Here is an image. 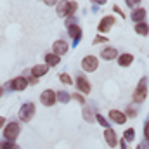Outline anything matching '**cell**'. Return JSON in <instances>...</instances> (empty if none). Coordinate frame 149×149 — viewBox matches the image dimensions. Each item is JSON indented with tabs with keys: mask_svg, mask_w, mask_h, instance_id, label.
I'll return each instance as SVG.
<instances>
[{
	"mask_svg": "<svg viewBox=\"0 0 149 149\" xmlns=\"http://www.w3.org/2000/svg\"><path fill=\"white\" fill-rule=\"evenodd\" d=\"M68 33H70V37H71V38L78 40V38L81 37V28H80L76 23H71V24L68 26Z\"/></svg>",
	"mask_w": 149,
	"mask_h": 149,
	"instance_id": "obj_16",
	"label": "cell"
},
{
	"mask_svg": "<svg viewBox=\"0 0 149 149\" xmlns=\"http://www.w3.org/2000/svg\"><path fill=\"white\" fill-rule=\"evenodd\" d=\"M95 120H97L101 125H104V127L108 128V121H106V118H104V116H101V114H95Z\"/></svg>",
	"mask_w": 149,
	"mask_h": 149,
	"instance_id": "obj_25",
	"label": "cell"
},
{
	"mask_svg": "<svg viewBox=\"0 0 149 149\" xmlns=\"http://www.w3.org/2000/svg\"><path fill=\"white\" fill-rule=\"evenodd\" d=\"M61 63V57L56 54H45V64L47 66H57Z\"/></svg>",
	"mask_w": 149,
	"mask_h": 149,
	"instance_id": "obj_18",
	"label": "cell"
},
{
	"mask_svg": "<svg viewBox=\"0 0 149 149\" xmlns=\"http://www.w3.org/2000/svg\"><path fill=\"white\" fill-rule=\"evenodd\" d=\"M33 114H35V104H33V102H26V104H23V108L19 109V120L30 121V120L33 118Z\"/></svg>",
	"mask_w": 149,
	"mask_h": 149,
	"instance_id": "obj_5",
	"label": "cell"
},
{
	"mask_svg": "<svg viewBox=\"0 0 149 149\" xmlns=\"http://www.w3.org/2000/svg\"><path fill=\"white\" fill-rule=\"evenodd\" d=\"M104 42H108V38L106 37H95L94 38V45H97V43H104Z\"/></svg>",
	"mask_w": 149,
	"mask_h": 149,
	"instance_id": "obj_26",
	"label": "cell"
},
{
	"mask_svg": "<svg viewBox=\"0 0 149 149\" xmlns=\"http://www.w3.org/2000/svg\"><path fill=\"white\" fill-rule=\"evenodd\" d=\"M127 5H128V7H135V5H137V2H127Z\"/></svg>",
	"mask_w": 149,
	"mask_h": 149,
	"instance_id": "obj_30",
	"label": "cell"
},
{
	"mask_svg": "<svg viewBox=\"0 0 149 149\" xmlns=\"http://www.w3.org/2000/svg\"><path fill=\"white\" fill-rule=\"evenodd\" d=\"M47 71H49V66L47 64H37V66H33L31 74H33V78H40V76L47 74Z\"/></svg>",
	"mask_w": 149,
	"mask_h": 149,
	"instance_id": "obj_14",
	"label": "cell"
},
{
	"mask_svg": "<svg viewBox=\"0 0 149 149\" xmlns=\"http://www.w3.org/2000/svg\"><path fill=\"white\" fill-rule=\"evenodd\" d=\"M97 66H99V59H97L95 56H85V57L81 59V68H83L87 73L95 71Z\"/></svg>",
	"mask_w": 149,
	"mask_h": 149,
	"instance_id": "obj_4",
	"label": "cell"
},
{
	"mask_svg": "<svg viewBox=\"0 0 149 149\" xmlns=\"http://www.w3.org/2000/svg\"><path fill=\"white\" fill-rule=\"evenodd\" d=\"M135 31H137L141 37H148L149 28H148V24H146V23H137V24H135Z\"/></svg>",
	"mask_w": 149,
	"mask_h": 149,
	"instance_id": "obj_19",
	"label": "cell"
},
{
	"mask_svg": "<svg viewBox=\"0 0 149 149\" xmlns=\"http://www.w3.org/2000/svg\"><path fill=\"white\" fill-rule=\"evenodd\" d=\"M19 125L16 123V121H12V123H9L5 128H3V137H5V141L7 142H12V141H16L17 139V135H19Z\"/></svg>",
	"mask_w": 149,
	"mask_h": 149,
	"instance_id": "obj_3",
	"label": "cell"
},
{
	"mask_svg": "<svg viewBox=\"0 0 149 149\" xmlns=\"http://www.w3.org/2000/svg\"><path fill=\"white\" fill-rule=\"evenodd\" d=\"M128 114H130V116H135V109H134V108H132V109H128Z\"/></svg>",
	"mask_w": 149,
	"mask_h": 149,
	"instance_id": "obj_31",
	"label": "cell"
},
{
	"mask_svg": "<svg viewBox=\"0 0 149 149\" xmlns=\"http://www.w3.org/2000/svg\"><path fill=\"white\" fill-rule=\"evenodd\" d=\"M116 23V19H114V16H104L102 19H101V23H99V31L101 33H108L109 30L113 28V24Z\"/></svg>",
	"mask_w": 149,
	"mask_h": 149,
	"instance_id": "obj_8",
	"label": "cell"
},
{
	"mask_svg": "<svg viewBox=\"0 0 149 149\" xmlns=\"http://www.w3.org/2000/svg\"><path fill=\"white\" fill-rule=\"evenodd\" d=\"M76 87H78V90L81 92V94H90V83H88V80L85 78V76H76Z\"/></svg>",
	"mask_w": 149,
	"mask_h": 149,
	"instance_id": "obj_9",
	"label": "cell"
},
{
	"mask_svg": "<svg viewBox=\"0 0 149 149\" xmlns=\"http://www.w3.org/2000/svg\"><path fill=\"white\" fill-rule=\"evenodd\" d=\"M104 139H106V142H108V146H109V148H114V146L118 144L116 132L111 130V128H106V130H104Z\"/></svg>",
	"mask_w": 149,
	"mask_h": 149,
	"instance_id": "obj_11",
	"label": "cell"
},
{
	"mask_svg": "<svg viewBox=\"0 0 149 149\" xmlns=\"http://www.w3.org/2000/svg\"><path fill=\"white\" fill-rule=\"evenodd\" d=\"M73 99H76V101H78V102H81V104H85V99H83L81 95H78V94H74Z\"/></svg>",
	"mask_w": 149,
	"mask_h": 149,
	"instance_id": "obj_27",
	"label": "cell"
},
{
	"mask_svg": "<svg viewBox=\"0 0 149 149\" xmlns=\"http://www.w3.org/2000/svg\"><path fill=\"white\" fill-rule=\"evenodd\" d=\"M134 137H135V130H134V128L125 130V134H123V141H125V142H132Z\"/></svg>",
	"mask_w": 149,
	"mask_h": 149,
	"instance_id": "obj_20",
	"label": "cell"
},
{
	"mask_svg": "<svg viewBox=\"0 0 149 149\" xmlns=\"http://www.w3.org/2000/svg\"><path fill=\"white\" fill-rule=\"evenodd\" d=\"M56 101H61V102H68V101H70V95H68L64 90H61V92H57V94H56Z\"/></svg>",
	"mask_w": 149,
	"mask_h": 149,
	"instance_id": "obj_22",
	"label": "cell"
},
{
	"mask_svg": "<svg viewBox=\"0 0 149 149\" xmlns=\"http://www.w3.org/2000/svg\"><path fill=\"white\" fill-rule=\"evenodd\" d=\"M132 21H135V23H144V17H146V9H135L134 12H132Z\"/></svg>",
	"mask_w": 149,
	"mask_h": 149,
	"instance_id": "obj_17",
	"label": "cell"
},
{
	"mask_svg": "<svg viewBox=\"0 0 149 149\" xmlns=\"http://www.w3.org/2000/svg\"><path fill=\"white\" fill-rule=\"evenodd\" d=\"M132 63H134V56H132V54H121V56H118V64H120V66L127 68V66H130Z\"/></svg>",
	"mask_w": 149,
	"mask_h": 149,
	"instance_id": "obj_15",
	"label": "cell"
},
{
	"mask_svg": "<svg viewBox=\"0 0 149 149\" xmlns=\"http://www.w3.org/2000/svg\"><path fill=\"white\" fill-rule=\"evenodd\" d=\"M9 85H10V88H12V90H16V92H21V90H24V88L28 87V78H24V76L12 78Z\"/></svg>",
	"mask_w": 149,
	"mask_h": 149,
	"instance_id": "obj_7",
	"label": "cell"
},
{
	"mask_svg": "<svg viewBox=\"0 0 149 149\" xmlns=\"http://www.w3.org/2000/svg\"><path fill=\"white\" fill-rule=\"evenodd\" d=\"M59 80H61V81H63L64 85H71V83H73L71 76H70L68 73H61V74H59Z\"/></svg>",
	"mask_w": 149,
	"mask_h": 149,
	"instance_id": "obj_23",
	"label": "cell"
},
{
	"mask_svg": "<svg viewBox=\"0 0 149 149\" xmlns=\"http://www.w3.org/2000/svg\"><path fill=\"white\" fill-rule=\"evenodd\" d=\"M109 118H111L114 123H118V125H123V123L127 121V116H125V113L118 111V109H111V111H109Z\"/></svg>",
	"mask_w": 149,
	"mask_h": 149,
	"instance_id": "obj_12",
	"label": "cell"
},
{
	"mask_svg": "<svg viewBox=\"0 0 149 149\" xmlns=\"http://www.w3.org/2000/svg\"><path fill=\"white\" fill-rule=\"evenodd\" d=\"M83 118H85L88 123H92V121L95 120V116H94V111H92V109H88V108H85V109H83Z\"/></svg>",
	"mask_w": 149,
	"mask_h": 149,
	"instance_id": "obj_21",
	"label": "cell"
},
{
	"mask_svg": "<svg viewBox=\"0 0 149 149\" xmlns=\"http://www.w3.org/2000/svg\"><path fill=\"white\" fill-rule=\"evenodd\" d=\"M0 149H19V148L12 142H0Z\"/></svg>",
	"mask_w": 149,
	"mask_h": 149,
	"instance_id": "obj_24",
	"label": "cell"
},
{
	"mask_svg": "<svg viewBox=\"0 0 149 149\" xmlns=\"http://www.w3.org/2000/svg\"><path fill=\"white\" fill-rule=\"evenodd\" d=\"M5 125V118L3 116H0V130H2V127Z\"/></svg>",
	"mask_w": 149,
	"mask_h": 149,
	"instance_id": "obj_29",
	"label": "cell"
},
{
	"mask_svg": "<svg viewBox=\"0 0 149 149\" xmlns=\"http://www.w3.org/2000/svg\"><path fill=\"white\" fill-rule=\"evenodd\" d=\"M146 97H148V78L144 76V78L141 80V83L137 85V88H135V94H134V102L141 104V102H144V101H146Z\"/></svg>",
	"mask_w": 149,
	"mask_h": 149,
	"instance_id": "obj_1",
	"label": "cell"
},
{
	"mask_svg": "<svg viewBox=\"0 0 149 149\" xmlns=\"http://www.w3.org/2000/svg\"><path fill=\"white\" fill-rule=\"evenodd\" d=\"M149 130H148V121H146V123H144V135H146V139H148L149 137V134H148Z\"/></svg>",
	"mask_w": 149,
	"mask_h": 149,
	"instance_id": "obj_28",
	"label": "cell"
},
{
	"mask_svg": "<svg viewBox=\"0 0 149 149\" xmlns=\"http://www.w3.org/2000/svg\"><path fill=\"white\" fill-rule=\"evenodd\" d=\"M0 97H2V87H0Z\"/></svg>",
	"mask_w": 149,
	"mask_h": 149,
	"instance_id": "obj_32",
	"label": "cell"
},
{
	"mask_svg": "<svg viewBox=\"0 0 149 149\" xmlns=\"http://www.w3.org/2000/svg\"><path fill=\"white\" fill-rule=\"evenodd\" d=\"M76 9H78V3L76 2H63V3L57 5V16H61V17L71 16V14L76 12Z\"/></svg>",
	"mask_w": 149,
	"mask_h": 149,
	"instance_id": "obj_2",
	"label": "cell"
},
{
	"mask_svg": "<svg viewBox=\"0 0 149 149\" xmlns=\"http://www.w3.org/2000/svg\"><path fill=\"white\" fill-rule=\"evenodd\" d=\"M40 102H42L43 106H47V108L54 106V104H56V92L50 90V88L43 90V92L40 94Z\"/></svg>",
	"mask_w": 149,
	"mask_h": 149,
	"instance_id": "obj_6",
	"label": "cell"
},
{
	"mask_svg": "<svg viewBox=\"0 0 149 149\" xmlns=\"http://www.w3.org/2000/svg\"><path fill=\"white\" fill-rule=\"evenodd\" d=\"M101 57H102L104 61H113V59L118 57V50H116L114 47H106V49L101 52Z\"/></svg>",
	"mask_w": 149,
	"mask_h": 149,
	"instance_id": "obj_13",
	"label": "cell"
},
{
	"mask_svg": "<svg viewBox=\"0 0 149 149\" xmlns=\"http://www.w3.org/2000/svg\"><path fill=\"white\" fill-rule=\"evenodd\" d=\"M52 49H54V52L52 54H56V56H63V54H66L68 52V43L64 42V40H57V42H54V45H52Z\"/></svg>",
	"mask_w": 149,
	"mask_h": 149,
	"instance_id": "obj_10",
	"label": "cell"
}]
</instances>
